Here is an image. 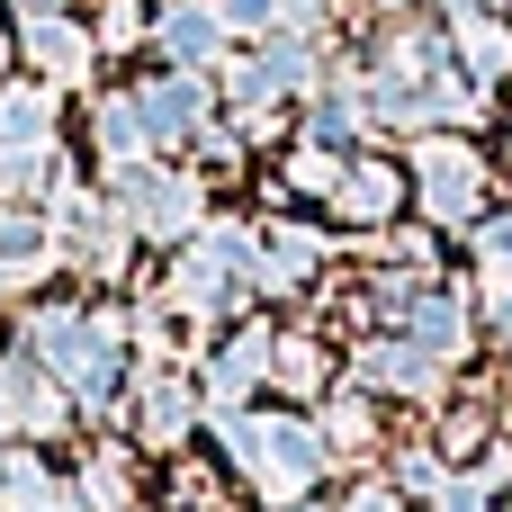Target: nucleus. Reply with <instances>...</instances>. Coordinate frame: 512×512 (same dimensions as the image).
I'll return each instance as SVG.
<instances>
[{"label": "nucleus", "instance_id": "f257e3e1", "mask_svg": "<svg viewBox=\"0 0 512 512\" xmlns=\"http://www.w3.org/2000/svg\"><path fill=\"white\" fill-rule=\"evenodd\" d=\"M225 450L252 468L261 495H306V477H315V459H324L306 423H261V414H225Z\"/></svg>", "mask_w": 512, "mask_h": 512}, {"label": "nucleus", "instance_id": "f03ea898", "mask_svg": "<svg viewBox=\"0 0 512 512\" xmlns=\"http://www.w3.org/2000/svg\"><path fill=\"white\" fill-rule=\"evenodd\" d=\"M423 207L441 216V225H468L477 216V189H486V162L468 153V144H423Z\"/></svg>", "mask_w": 512, "mask_h": 512}, {"label": "nucleus", "instance_id": "7ed1b4c3", "mask_svg": "<svg viewBox=\"0 0 512 512\" xmlns=\"http://www.w3.org/2000/svg\"><path fill=\"white\" fill-rule=\"evenodd\" d=\"M135 117H144V135H153V144H180V135H189V126L207 117V90H198V72H171V81H144Z\"/></svg>", "mask_w": 512, "mask_h": 512}, {"label": "nucleus", "instance_id": "20e7f679", "mask_svg": "<svg viewBox=\"0 0 512 512\" xmlns=\"http://www.w3.org/2000/svg\"><path fill=\"white\" fill-rule=\"evenodd\" d=\"M153 36H162V54H171V63H189V72H198V63L225 45V9H216V0H171Z\"/></svg>", "mask_w": 512, "mask_h": 512}, {"label": "nucleus", "instance_id": "39448f33", "mask_svg": "<svg viewBox=\"0 0 512 512\" xmlns=\"http://www.w3.org/2000/svg\"><path fill=\"white\" fill-rule=\"evenodd\" d=\"M135 225H144V234H189V225H198V180L144 171V180H135Z\"/></svg>", "mask_w": 512, "mask_h": 512}, {"label": "nucleus", "instance_id": "423d86ee", "mask_svg": "<svg viewBox=\"0 0 512 512\" xmlns=\"http://www.w3.org/2000/svg\"><path fill=\"white\" fill-rule=\"evenodd\" d=\"M333 189H342V216H387V207H396V171H387V162H360V171H342Z\"/></svg>", "mask_w": 512, "mask_h": 512}, {"label": "nucleus", "instance_id": "0eeeda50", "mask_svg": "<svg viewBox=\"0 0 512 512\" xmlns=\"http://www.w3.org/2000/svg\"><path fill=\"white\" fill-rule=\"evenodd\" d=\"M27 45H36L45 72H81V54H90V36H72L63 18H27Z\"/></svg>", "mask_w": 512, "mask_h": 512}, {"label": "nucleus", "instance_id": "6e6552de", "mask_svg": "<svg viewBox=\"0 0 512 512\" xmlns=\"http://www.w3.org/2000/svg\"><path fill=\"white\" fill-rule=\"evenodd\" d=\"M99 144H108L117 162H135V153L153 144V135H144V117H135V99H108V108H99Z\"/></svg>", "mask_w": 512, "mask_h": 512}, {"label": "nucleus", "instance_id": "1a4fd4ad", "mask_svg": "<svg viewBox=\"0 0 512 512\" xmlns=\"http://www.w3.org/2000/svg\"><path fill=\"white\" fill-rule=\"evenodd\" d=\"M306 270H315V234L279 225V234H270V270H261V279H279V288H288V279H306Z\"/></svg>", "mask_w": 512, "mask_h": 512}, {"label": "nucleus", "instance_id": "9d476101", "mask_svg": "<svg viewBox=\"0 0 512 512\" xmlns=\"http://www.w3.org/2000/svg\"><path fill=\"white\" fill-rule=\"evenodd\" d=\"M414 333H423V351H459V342H468L459 306H441V297H432V306H414Z\"/></svg>", "mask_w": 512, "mask_h": 512}, {"label": "nucleus", "instance_id": "9b49d317", "mask_svg": "<svg viewBox=\"0 0 512 512\" xmlns=\"http://www.w3.org/2000/svg\"><path fill=\"white\" fill-rule=\"evenodd\" d=\"M252 378H261V333H243V351H225V360H216V396L234 405Z\"/></svg>", "mask_w": 512, "mask_h": 512}, {"label": "nucleus", "instance_id": "f8f14e48", "mask_svg": "<svg viewBox=\"0 0 512 512\" xmlns=\"http://www.w3.org/2000/svg\"><path fill=\"white\" fill-rule=\"evenodd\" d=\"M144 432H153V441H180V432H189V405H180V387H153V405H144Z\"/></svg>", "mask_w": 512, "mask_h": 512}, {"label": "nucleus", "instance_id": "ddd939ff", "mask_svg": "<svg viewBox=\"0 0 512 512\" xmlns=\"http://www.w3.org/2000/svg\"><path fill=\"white\" fill-rule=\"evenodd\" d=\"M486 270L512 279V216H504V225H486Z\"/></svg>", "mask_w": 512, "mask_h": 512}, {"label": "nucleus", "instance_id": "4468645a", "mask_svg": "<svg viewBox=\"0 0 512 512\" xmlns=\"http://www.w3.org/2000/svg\"><path fill=\"white\" fill-rule=\"evenodd\" d=\"M441 512H486V486H459V495H441Z\"/></svg>", "mask_w": 512, "mask_h": 512}, {"label": "nucleus", "instance_id": "2eb2a0df", "mask_svg": "<svg viewBox=\"0 0 512 512\" xmlns=\"http://www.w3.org/2000/svg\"><path fill=\"white\" fill-rule=\"evenodd\" d=\"M504 342H512V306H504Z\"/></svg>", "mask_w": 512, "mask_h": 512}]
</instances>
